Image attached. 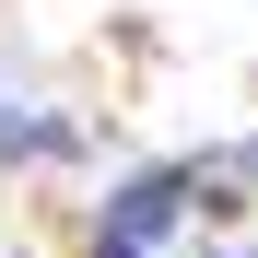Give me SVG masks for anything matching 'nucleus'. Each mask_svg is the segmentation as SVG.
Listing matches in <instances>:
<instances>
[{
  "mask_svg": "<svg viewBox=\"0 0 258 258\" xmlns=\"http://www.w3.org/2000/svg\"><path fill=\"white\" fill-rule=\"evenodd\" d=\"M35 153H71V129L35 106V82H24V59L0 47V164H35Z\"/></svg>",
  "mask_w": 258,
  "mask_h": 258,
  "instance_id": "f03ea898",
  "label": "nucleus"
},
{
  "mask_svg": "<svg viewBox=\"0 0 258 258\" xmlns=\"http://www.w3.org/2000/svg\"><path fill=\"white\" fill-rule=\"evenodd\" d=\"M176 223H188V164H141V176L106 200V235H117V246H141V258L176 235Z\"/></svg>",
  "mask_w": 258,
  "mask_h": 258,
  "instance_id": "f257e3e1",
  "label": "nucleus"
}]
</instances>
